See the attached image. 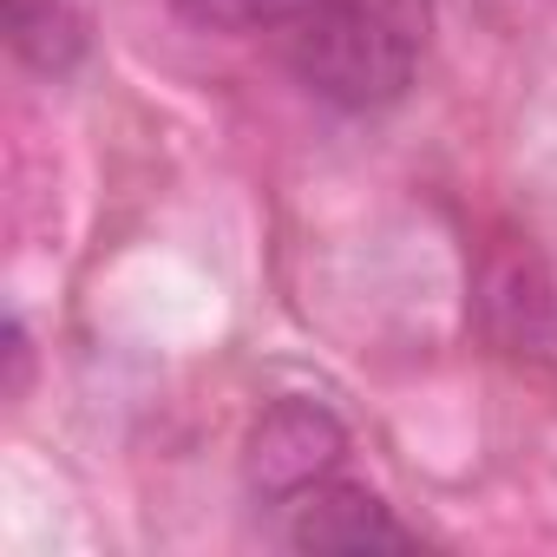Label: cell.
<instances>
[{
	"mask_svg": "<svg viewBox=\"0 0 557 557\" xmlns=\"http://www.w3.org/2000/svg\"><path fill=\"white\" fill-rule=\"evenodd\" d=\"M426 0H309L275 34L283 66L335 112H381L413 86Z\"/></svg>",
	"mask_w": 557,
	"mask_h": 557,
	"instance_id": "obj_1",
	"label": "cell"
},
{
	"mask_svg": "<svg viewBox=\"0 0 557 557\" xmlns=\"http://www.w3.org/2000/svg\"><path fill=\"white\" fill-rule=\"evenodd\" d=\"M348 459V433L342 420L322 407V400H275L256 426H249V446H243V485L275 511L289 492L342 472Z\"/></svg>",
	"mask_w": 557,
	"mask_h": 557,
	"instance_id": "obj_2",
	"label": "cell"
},
{
	"mask_svg": "<svg viewBox=\"0 0 557 557\" xmlns=\"http://www.w3.org/2000/svg\"><path fill=\"white\" fill-rule=\"evenodd\" d=\"M275 537L289 550H407L420 544L368 485L329 472L275 505Z\"/></svg>",
	"mask_w": 557,
	"mask_h": 557,
	"instance_id": "obj_3",
	"label": "cell"
},
{
	"mask_svg": "<svg viewBox=\"0 0 557 557\" xmlns=\"http://www.w3.org/2000/svg\"><path fill=\"white\" fill-rule=\"evenodd\" d=\"M8 40L34 73H73L86 53V27L66 0H8Z\"/></svg>",
	"mask_w": 557,
	"mask_h": 557,
	"instance_id": "obj_4",
	"label": "cell"
},
{
	"mask_svg": "<svg viewBox=\"0 0 557 557\" xmlns=\"http://www.w3.org/2000/svg\"><path fill=\"white\" fill-rule=\"evenodd\" d=\"M203 34H283L309 0H171Z\"/></svg>",
	"mask_w": 557,
	"mask_h": 557,
	"instance_id": "obj_5",
	"label": "cell"
},
{
	"mask_svg": "<svg viewBox=\"0 0 557 557\" xmlns=\"http://www.w3.org/2000/svg\"><path fill=\"white\" fill-rule=\"evenodd\" d=\"M27 361H34V342H27V322L8 315V394L27 387Z\"/></svg>",
	"mask_w": 557,
	"mask_h": 557,
	"instance_id": "obj_6",
	"label": "cell"
}]
</instances>
